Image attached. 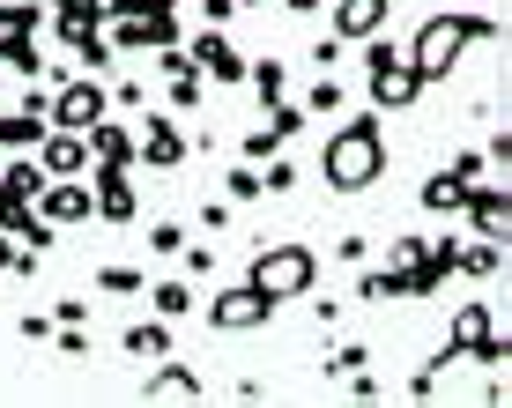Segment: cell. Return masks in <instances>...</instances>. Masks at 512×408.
<instances>
[{"mask_svg": "<svg viewBox=\"0 0 512 408\" xmlns=\"http://www.w3.org/2000/svg\"><path fill=\"white\" fill-rule=\"evenodd\" d=\"M498 15H468V8H438L431 15V23H423L416 30V45H409V67H416V75L423 82H446L453 75V67H461V52L468 45H490V38H498Z\"/></svg>", "mask_w": 512, "mask_h": 408, "instance_id": "6da1fadb", "label": "cell"}, {"mask_svg": "<svg viewBox=\"0 0 512 408\" xmlns=\"http://www.w3.org/2000/svg\"><path fill=\"white\" fill-rule=\"evenodd\" d=\"M320 179H327V193H364V186L386 179V134H379V119H349V127L327 134Z\"/></svg>", "mask_w": 512, "mask_h": 408, "instance_id": "7a4b0ae2", "label": "cell"}, {"mask_svg": "<svg viewBox=\"0 0 512 408\" xmlns=\"http://www.w3.org/2000/svg\"><path fill=\"white\" fill-rule=\"evenodd\" d=\"M253 282L268 305H290V297H312V282H320V253L312 245H268L260 238V253H253Z\"/></svg>", "mask_w": 512, "mask_h": 408, "instance_id": "3957f363", "label": "cell"}, {"mask_svg": "<svg viewBox=\"0 0 512 408\" xmlns=\"http://www.w3.org/2000/svg\"><path fill=\"white\" fill-rule=\"evenodd\" d=\"M372 52H364V90H372L379 112H409V104L423 97V75L409 67V52H401L394 38H364Z\"/></svg>", "mask_w": 512, "mask_h": 408, "instance_id": "277c9868", "label": "cell"}, {"mask_svg": "<svg viewBox=\"0 0 512 408\" xmlns=\"http://www.w3.org/2000/svg\"><path fill=\"white\" fill-rule=\"evenodd\" d=\"M446 357H475V364H490V371H505V364H512V342L498 334L490 305H461V312H453V327H446Z\"/></svg>", "mask_w": 512, "mask_h": 408, "instance_id": "5b68a950", "label": "cell"}, {"mask_svg": "<svg viewBox=\"0 0 512 408\" xmlns=\"http://www.w3.org/2000/svg\"><path fill=\"white\" fill-rule=\"evenodd\" d=\"M104 112H112V90L97 75H67L60 97H52V127H75V134H90Z\"/></svg>", "mask_w": 512, "mask_h": 408, "instance_id": "8992f818", "label": "cell"}, {"mask_svg": "<svg viewBox=\"0 0 512 408\" xmlns=\"http://www.w3.org/2000/svg\"><path fill=\"white\" fill-rule=\"evenodd\" d=\"M30 156L45 164V179H90V134L75 127H45V141Z\"/></svg>", "mask_w": 512, "mask_h": 408, "instance_id": "52a82bcc", "label": "cell"}, {"mask_svg": "<svg viewBox=\"0 0 512 408\" xmlns=\"http://www.w3.org/2000/svg\"><path fill=\"white\" fill-rule=\"evenodd\" d=\"M112 45L119 52H156V45H179V15L149 8V15H112Z\"/></svg>", "mask_w": 512, "mask_h": 408, "instance_id": "ba28073f", "label": "cell"}, {"mask_svg": "<svg viewBox=\"0 0 512 408\" xmlns=\"http://www.w3.org/2000/svg\"><path fill=\"white\" fill-rule=\"evenodd\" d=\"M275 305L253 290V282H238V290H223L216 305H208V327H223V334H245V327H268Z\"/></svg>", "mask_w": 512, "mask_h": 408, "instance_id": "9c48e42d", "label": "cell"}, {"mask_svg": "<svg viewBox=\"0 0 512 408\" xmlns=\"http://www.w3.org/2000/svg\"><path fill=\"white\" fill-rule=\"evenodd\" d=\"M327 8H334V38H342V45H364V38H379V30H386V8H394V0H327Z\"/></svg>", "mask_w": 512, "mask_h": 408, "instance_id": "30bf717a", "label": "cell"}, {"mask_svg": "<svg viewBox=\"0 0 512 408\" xmlns=\"http://www.w3.org/2000/svg\"><path fill=\"white\" fill-rule=\"evenodd\" d=\"M468 223H475V238H498L505 245V230H512V193L505 186H468Z\"/></svg>", "mask_w": 512, "mask_h": 408, "instance_id": "8fae6325", "label": "cell"}, {"mask_svg": "<svg viewBox=\"0 0 512 408\" xmlns=\"http://www.w3.org/2000/svg\"><path fill=\"white\" fill-rule=\"evenodd\" d=\"M134 164H156V171L186 164V134L171 127V119H141V134H134Z\"/></svg>", "mask_w": 512, "mask_h": 408, "instance_id": "7c38bea8", "label": "cell"}, {"mask_svg": "<svg viewBox=\"0 0 512 408\" xmlns=\"http://www.w3.org/2000/svg\"><path fill=\"white\" fill-rule=\"evenodd\" d=\"M186 60L201 67L208 82H245V60L231 52V38H223V30H208V23H201V38H193V52H186Z\"/></svg>", "mask_w": 512, "mask_h": 408, "instance_id": "4fadbf2b", "label": "cell"}, {"mask_svg": "<svg viewBox=\"0 0 512 408\" xmlns=\"http://www.w3.org/2000/svg\"><path fill=\"white\" fill-rule=\"evenodd\" d=\"M30 208H38L52 230H60V223H82V216H90V186H82V179H45V193H38Z\"/></svg>", "mask_w": 512, "mask_h": 408, "instance_id": "5bb4252c", "label": "cell"}, {"mask_svg": "<svg viewBox=\"0 0 512 408\" xmlns=\"http://www.w3.org/2000/svg\"><path fill=\"white\" fill-rule=\"evenodd\" d=\"M90 208L104 223H134V179L127 171H112V164H97V179H90Z\"/></svg>", "mask_w": 512, "mask_h": 408, "instance_id": "9a60e30c", "label": "cell"}, {"mask_svg": "<svg viewBox=\"0 0 512 408\" xmlns=\"http://www.w3.org/2000/svg\"><path fill=\"white\" fill-rule=\"evenodd\" d=\"M141 401H208V386H201V371H186V364H164V357H156V371L141 379Z\"/></svg>", "mask_w": 512, "mask_h": 408, "instance_id": "2e32d148", "label": "cell"}, {"mask_svg": "<svg viewBox=\"0 0 512 408\" xmlns=\"http://www.w3.org/2000/svg\"><path fill=\"white\" fill-rule=\"evenodd\" d=\"M297 127H305V104H282V97H275V104H268V127L245 134V156H253V164H260V156H275Z\"/></svg>", "mask_w": 512, "mask_h": 408, "instance_id": "e0dca14e", "label": "cell"}, {"mask_svg": "<svg viewBox=\"0 0 512 408\" xmlns=\"http://www.w3.org/2000/svg\"><path fill=\"white\" fill-rule=\"evenodd\" d=\"M119 349H127V357H149V364H156V357H171V319H156V312H149V319H134V327L119 334Z\"/></svg>", "mask_w": 512, "mask_h": 408, "instance_id": "ac0fdd59", "label": "cell"}, {"mask_svg": "<svg viewBox=\"0 0 512 408\" xmlns=\"http://www.w3.org/2000/svg\"><path fill=\"white\" fill-rule=\"evenodd\" d=\"M90 156H97V164H112V171H127L134 164V134L112 127V112H104L97 127H90Z\"/></svg>", "mask_w": 512, "mask_h": 408, "instance_id": "d6986e66", "label": "cell"}, {"mask_svg": "<svg viewBox=\"0 0 512 408\" xmlns=\"http://www.w3.org/2000/svg\"><path fill=\"white\" fill-rule=\"evenodd\" d=\"M0 60L15 75H45V52H38V30H0Z\"/></svg>", "mask_w": 512, "mask_h": 408, "instance_id": "ffe728a7", "label": "cell"}, {"mask_svg": "<svg viewBox=\"0 0 512 408\" xmlns=\"http://www.w3.org/2000/svg\"><path fill=\"white\" fill-rule=\"evenodd\" d=\"M357 297H364V305H394V297H416V275H409V268L364 275V282H357Z\"/></svg>", "mask_w": 512, "mask_h": 408, "instance_id": "44dd1931", "label": "cell"}, {"mask_svg": "<svg viewBox=\"0 0 512 408\" xmlns=\"http://www.w3.org/2000/svg\"><path fill=\"white\" fill-rule=\"evenodd\" d=\"M461 201H468V179H461V171H431V186H423V208H431V216H453Z\"/></svg>", "mask_w": 512, "mask_h": 408, "instance_id": "7402d4cb", "label": "cell"}, {"mask_svg": "<svg viewBox=\"0 0 512 408\" xmlns=\"http://www.w3.org/2000/svg\"><path fill=\"white\" fill-rule=\"evenodd\" d=\"M498 268H505L498 238H475V245H453V275H498Z\"/></svg>", "mask_w": 512, "mask_h": 408, "instance_id": "603a6c76", "label": "cell"}, {"mask_svg": "<svg viewBox=\"0 0 512 408\" xmlns=\"http://www.w3.org/2000/svg\"><path fill=\"white\" fill-rule=\"evenodd\" d=\"M0 186H8L15 201H38V193H45V164H38V156L23 149V156H15V164H8V171H0Z\"/></svg>", "mask_w": 512, "mask_h": 408, "instance_id": "cb8c5ba5", "label": "cell"}, {"mask_svg": "<svg viewBox=\"0 0 512 408\" xmlns=\"http://www.w3.org/2000/svg\"><path fill=\"white\" fill-rule=\"evenodd\" d=\"M149 312H156V319H186V312H193V290H186V282H156V290H149Z\"/></svg>", "mask_w": 512, "mask_h": 408, "instance_id": "d4e9b609", "label": "cell"}, {"mask_svg": "<svg viewBox=\"0 0 512 408\" xmlns=\"http://www.w3.org/2000/svg\"><path fill=\"white\" fill-rule=\"evenodd\" d=\"M245 82L260 90V104H275V97H282V82H290V75H282V60H245Z\"/></svg>", "mask_w": 512, "mask_h": 408, "instance_id": "484cf974", "label": "cell"}, {"mask_svg": "<svg viewBox=\"0 0 512 408\" xmlns=\"http://www.w3.org/2000/svg\"><path fill=\"white\" fill-rule=\"evenodd\" d=\"M38 0H0V30H38Z\"/></svg>", "mask_w": 512, "mask_h": 408, "instance_id": "4316f807", "label": "cell"}, {"mask_svg": "<svg viewBox=\"0 0 512 408\" xmlns=\"http://www.w3.org/2000/svg\"><path fill=\"white\" fill-rule=\"evenodd\" d=\"M97 290H112V297H141L149 282H141V268H104V275H97Z\"/></svg>", "mask_w": 512, "mask_h": 408, "instance_id": "83f0119b", "label": "cell"}, {"mask_svg": "<svg viewBox=\"0 0 512 408\" xmlns=\"http://www.w3.org/2000/svg\"><path fill=\"white\" fill-rule=\"evenodd\" d=\"M305 112H342V82H334V75H320V82H312V97H305Z\"/></svg>", "mask_w": 512, "mask_h": 408, "instance_id": "f1b7e54d", "label": "cell"}, {"mask_svg": "<svg viewBox=\"0 0 512 408\" xmlns=\"http://www.w3.org/2000/svg\"><path fill=\"white\" fill-rule=\"evenodd\" d=\"M223 193H231V201H260L268 186H260V171H253V164H238L231 179H223Z\"/></svg>", "mask_w": 512, "mask_h": 408, "instance_id": "f546056e", "label": "cell"}, {"mask_svg": "<svg viewBox=\"0 0 512 408\" xmlns=\"http://www.w3.org/2000/svg\"><path fill=\"white\" fill-rule=\"evenodd\" d=\"M364 364H372V349H357V342H349V349H334V357H327V371H334V379H349V371H364Z\"/></svg>", "mask_w": 512, "mask_h": 408, "instance_id": "4dcf8cb0", "label": "cell"}, {"mask_svg": "<svg viewBox=\"0 0 512 408\" xmlns=\"http://www.w3.org/2000/svg\"><path fill=\"white\" fill-rule=\"evenodd\" d=\"M179 245H186L179 223H149V253H179Z\"/></svg>", "mask_w": 512, "mask_h": 408, "instance_id": "1f68e13d", "label": "cell"}, {"mask_svg": "<svg viewBox=\"0 0 512 408\" xmlns=\"http://www.w3.org/2000/svg\"><path fill=\"white\" fill-rule=\"evenodd\" d=\"M82 319H90L82 297H60V305H52V327H82Z\"/></svg>", "mask_w": 512, "mask_h": 408, "instance_id": "d6a6232c", "label": "cell"}, {"mask_svg": "<svg viewBox=\"0 0 512 408\" xmlns=\"http://www.w3.org/2000/svg\"><path fill=\"white\" fill-rule=\"evenodd\" d=\"M231 15H238V0H201V23H208V30H223Z\"/></svg>", "mask_w": 512, "mask_h": 408, "instance_id": "836d02e7", "label": "cell"}, {"mask_svg": "<svg viewBox=\"0 0 512 408\" xmlns=\"http://www.w3.org/2000/svg\"><path fill=\"white\" fill-rule=\"evenodd\" d=\"M416 253H423V238H394V245H386V260H394V268H416Z\"/></svg>", "mask_w": 512, "mask_h": 408, "instance_id": "e575fe53", "label": "cell"}, {"mask_svg": "<svg viewBox=\"0 0 512 408\" xmlns=\"http://www.w3.org/2000/svg\"><path fill=\"white\" fill-rule=\"evenodd\" d=\"M409 394H416V401H431V394H438V357H431V364H423L416 379H409Z\"/></svg>", "mask_w": 512, "mask_h": 408, "instance_id": "d590c367", "label": "cell"}, {"mask_svg": "<svg viewBox=\"0 0 512 408\" xmlns=\"http://www.w3.org/2000/svg\"><path fill=\"white\" fill-rule=\"evenodd\" d=\"M260 186H268V193H290V186H297V171H290V164L275 156V164H268V179H260Z\"/></svg>", "mask_w": 512, "mask_h": 408, "instance_id": "8d00e7d4", "label": "cell"}, {"mask_svg": "<svg viewBox=\"0 0 512 408\" xmlns=\"http://www.w3.org/2000/svg\"><path fill=\"white\" fill-rule=\"evenodd\" d=\"M179 253H186V268H193V275L216 268V245H179Z\"/></svg>", "mask_w": 512, "mask_h": 408, "instance_id": "74e56055", "label": "cell"}, {"mask_svg": "<svg viewBox=\"0 0 512 408\" xmlns=\"http://www.w3.org/2000/svg\"><path fill=\"white\" fill-rule=\"evenodd\" d=\"M327 8V0H290V15H320Z\"/></svg>", "mask_w": 512, "mask_h": 408, "instance_id": "f35d334b", "label": "cell"}]
</instances>
